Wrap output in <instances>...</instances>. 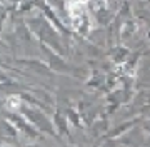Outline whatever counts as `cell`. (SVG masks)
Returning a JSON list of instances; mask_svg holds the SVG:
<instances>
[{
	"label": "cell",
	"mask_w": 150,
	"mask_h": 147,
	"mask_svg": "<svg viewBox=\"0 0 150 147\" xmlns=\"http://www.w3.org/2000/svg\"><path fill=\"white\" fill-rule=\"evenodd\" d=\"M4 22H5V12L0 10V32H2V28H4Z\"/></svg>",
	"instance_id": "cell-5"
},
{
	"label": "cell",
	"mask_w": 150,
	"mask_h": 147,
	"mask_svg": "<svg viewBox=\"0 0 150 147\" xmlns=\"http://www.w3.org/2000/svg\"><path fill=\"white\" fill-rule=\"evenodd\" d=\"M28 23H30V28L33 30V33H35L40 40L47 42L48 47H52L57 54H60V55L65 54V49L62 47V44H60V33L57 32L47 20H43L42 17H33V18L28 20Z\"/></svg>",
	"instance_id": "cell-1"
},
{
	"label": "cell",
	"mask_w": 150,
	"mask_h": 147,
	"mask_svg": "<svg viewBox=\"0 0 150 147\" xmlns=\"http://www.w3.org/2000/svg\"><path fill=\"white\" fill-rule=\"evenodd\" d=\"M18 112H20V114L23 115V119H27L38 132H47L50 136H55L54 122L48 119L40 109L32 107V105H27V104H22V107H20Z\"/></svg>",
	"instance_id": "cell-2"
},
{
	"label": "cell",
	"mask_w": 150,
	"mask_h": 147,
	"mask_svg": "<svg viewBox=\"0 0 150 147\" xmlns=\"http://www.w3.org/2000/svg\"><path fill=\"white\" fill-rule=\"evenodd\" d=\"M27 147H40L38 144H30V146H27Z\"/></svg>",
	"instance_id": "cell-6"
},
{
	"label": "cell",
	"mask_w": 150,
	"mask_h": 147,
	"mask_svg": "<svg viewBox=\"0 0 150 147\" xmlns=\"http://www.w3.org/2000/svg\"><path fill=\"white\" fill-rule=\"evenodd\" d=\"M0 137L7 141H15L17 139V129L12 125L10 120H0Z\"/></svg>",
	"instance_id": "cell-4"
},
{
	"label": "cell",
	"mask_w": 150,
	"mask_h": 147,
	"mask_svg": "<svg viewBox=\"0 0 150 147\" xmlns=\"http://www.w3.org/2000/svg\"><path fill=\"white\" fill-rule=\"evenodd\" d=\"M8 120L12 122V125L15 127L17 131H22V132H25L28 137H38V131L33 127L30 122H28L27 119H23L22 115H18V114H10L8 115Z\"/></svg>",
	"instance_id": "cell-3"
},
{
	"label": "cell",
	"mask_w": 150,
	"mask_h": 147,
	"mask_svg": "<svg viewBox=\"0 0 150 147\" xmlns=\"http://www.w3.org/2000/svg\"><path fill=\"white\" fill-rule=\"evenodd\" d=\"M2 147H10V146H2Z\"/></svg>",
	"instance_id": "cell-7"
}]
</instances>
